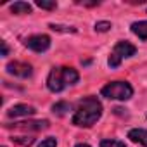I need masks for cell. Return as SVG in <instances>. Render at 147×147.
I'll use <instances>...</instances> for the list:
<instances>
[{
	"instance_id": "6da1fadb",
	"label": "cell",
	"mask_w": 147,
	"mask_h": 147,
	"mask_svg": "<svg viewBox=\"0 0 147 147\" xmlns=\"http://www.w3.org/2000/svg\"><path fill=\"white\" fill-rule=\"evenodd\" d=\"M100 116H102L100 100L97 97H85L76 106V111L73 114V125L82 128H90L99 121Z\"/></svg>"
},
{
	"instance_id": "7a4b0ae2",
	"label": "cell",
	"mask_w": 147,
	"mask_h": 147,
	"mask_svg": "<svg viewBox=\"0 0 147 147\" xmlns=\"http://www.w3.org/2000/svg\"><path fill=\"white\" fill-rule=\"evenodd\" d=\"M80 80V75L76 69L73 67H54L49 73V78H47V87L50 92H62L66 87L69 85H75Z\"/></svg>"
},
{
	"instance_id": "3957f363",
	"label": "cell",
	"mask_w": 147,
	"mask_h": 147,
	"mask_svg": "<svg viewBox=\"0 0 147 147\" xmlns=\"http://www.w3.org/2000/svg\"><path fill=\"white\" fill-rule=\"evenodd\" d=\"M102 97L113 100H128L133 95V88L128 82H111L100 90Z\"/></svg>"
},
{
	"instance_id": "277c9868",
	"label": "cell",
	"mask_w": 147,
	"mask_h": 147,
	"mask_svg": "<svg viewBox=\"0 0 147 147\" xmlns=\"http://www.w3.org/2000/svg\"><path fill=\"white\" fill-rule=\"evenodd\" d=\"M135 52H137L135 45H131L130 42L121 40V42H118V43L114 45V49H113V52H111V55H109L107 64H109L111 67H118L123 59H128V57L135 55Z\"/></svg>"
},
{
	"instance_id": "5b68a950",
	"label": "cell",
	"mask_w": 147,
	"mask_h": 147,
	"mask_svg": "<svg viewBox=\"0 0 147 147\" xmlns=\"http://www.w3.org/2000/svg\"><path fill=\"white\" fill-rule=\"evenodd\" d=\"M24 45L33 52H45L50 47V38L47 35H33L24 40Z\"/></svg>"
},
{
	"instance_id": "8992f818",
	"label": "cell",
	"mask_w": 147,
	"mask_h": 147,
	"mask_svg": "<svg viewBox=\"0 0 147 147\" xmlns=\"http://www.w3.org/2000/svg\"><path fill=\"white\" fill-rule=\"evenodd\" d=\"M5 69H7V73H11V75H14V76H19V78H28V76H31V73H33L30 64L19 62V61L9 62Z\"/></svg>"
},
{
	"instance_id": "52a82bcc",
	"label": "cell",
	"mask_w": 147,
	"mask_h": 147,
	"mask_svg": "<svg viewBox=\"0 0 147 147\" xmlns=\"http://www.w3.org/2000/svg\"><path fill=\"white\" fill-rule=\"evenodd\" d=\"M7 128H14V130H45L49 128V121L47 119H38V121H21V123H12V125H5Z\"/></svg>"
},
{
	"instance_id": "ba28073f",
	"label": "cell",
	"mask_w": 147,
	"mask_h": 147,
	"mask_svg": "<svg viewBox=\"0 0 147 147\" xmlns=\"http://www.w3.org/2000/svg\"><path fill=\"white\" fill-rule=\"evenodd\" d=\"M36 113V109L33 106H28V104H18V106H12L9 111H7V116L9 118H19V116H33Z\"/></svg>"
},
{
	"instance_id": "9c48e42d",
	"label": "cell",
	"mask_w": 147,
	"mask_h": 147,
	"mask_svg": "<svg viewBox=\"0 0 147 147\" xmlns=\"http://www.w3.org/2000/svg\"><path fill=\"white\" fill-rule=\"evenodd\" d=\"M128 138L135 144H140V145H145L147 147V130L144 128H133L128 131Z\"/></svg>"
},
{
	"instance_id": "30bf717a",
	"label": "cell",
	"mask_w": 147,
	"mask_h": 147,
	"mask_svg": "<svg viewBox=\"0 0 147 147\" xmlns=\"http://www.w3.org/2000/svg\"><path fill=\"white\" fill-rule=\"evenodd\" d=\"M131 33L140 40H147V21H137L131 24Z\"/></svg>"
},
{
	"instance_id": "8fae6325",
	"label": "cell",
	"mask_w": 147,
	"mask_h": 147,
	"mask_svg": "<svg viewBox=\"0 0 147 147\" xmlns=\"http://www.w3.org/2000/svg\"><path fill=\"white\" fill-rule=\"evenodd\" d=\"M11 11L14 14H31V5L28 2H14L11 5Z\"/></svg>"
},
{
	"instance_id": "7c38bea8",
	"label": "cell",
	"mask_w": 147,
	"mask_h": 147,
	"mask_svg": "<svg viewBox=\"0 0 147 147\" xmlns=\"http://www.w3.org/2000/svg\"><path fill=\"white\" fill-rule=\"evenodd\" d=\"M69 109H71V104H67V102H59V104H54V107H52V111L55 114H66Z\"/></svg>"
},
{
	"instance_id": "4fadbf2b",
	"label": "cell",
	"mask_w": 147,
	"mask_h": 147,
	"mask_svg": "<svg viewBox=\"0 0 147 147\" xmlns=\"http://www.w3.org/2000/svg\"><path fill=\"white\" fill-rule=\"evenodd\" d=\"M100 147H126L125 142L121 140H111V138H106L100 142Z\"/></svg>"
},
{
	"instance_id": "5bb4252c",
	"label": "cell",
	"mask_w": 147,
	"mask_h": 147,
	"mask_svg": "<svg viewBox=\"0 0 147 147\" xmlns=\"http://www.w3.org/2000/svg\"><path fill=\"white\" fill-rule=\"evenodd\" d=\"M11 140L16 142V144H21V145H31V144L35 142L33 137H12Z\"/></svg>"
},
{
	"instance_id": "9a60e30c",
	"label": "cell",
	"mask_w": 147,
	"mask_h": 147,
	"mask_svg": "<svg viewBox=\"0 0 147 147\" xmlns=\"http://www.w3.org/2000/svg\"><path fill=\"white\" fill-rule=\"evenodd\" d=\"M36 5H38L40 9H47V11H52V9H55V7H57V4H55V2H47V0H38Z\"/></svg>"
},
{
	"instance_id": "2e32d148",
	"label": "cell",
	"mask_w": 147,
	"mask_h": 147,
	"mask_svg": "<svg viewBox=\"0 0 147 147\" xmlns=\"http://www.w3.org/2000/svg\"><path fill=\"white\" fill-rule=\"evenodd\" d=\"M111 28H113V24L107 23V21H99V23H95V31H107V30H111Z\"/></svg>"
},
{
	"instance_id": "e0dca14e",
	"label": "cell",
	"mask_w": 147,
	"mask_h": 147,
	"mask_svg": "<svg viewBox=\"0 0 147 147\" xmlns=\"http://www.w3.org/2000/svg\"><path fill=\"white\" fill-rule=\"evenodd\" d=\"M50 28L54 31H66V33H75L76 30L71 28V26H61V24H50Z\"/></svg>"
},
{
	"instance_id": "ac0fdd59",
	"label": "cell",
	"mask_w": 147,
	"mask_h": 147,
	"mask_svg": "<svg viewBox=\"0 0 147 147\" xmlns=\"http://www.w3.org/2000/svg\"><path fill=\"white\" fill-rule=\"evenodd\" d=\"M38 147H57V140L54 137H47L45 140H42V144Z\"/></svg>"
},
{
	"instance_id": "d6986e66",
	"label": "cell",
	"mask_w": 147,
	"mask_h": 147,
	"mask_svg": "<svg viewBox=\"0 0 147 147\" xmlns=\"http://www.w3.org/2000/svg\"><path fill=\"white\" fill-rule=\"evenodd\" d=\"M7 54H9V47L5 42H2V55H7Z\"/></svg>"
},
{
	"instance_id": "ffe728a7",
	"label": "cell",
	"mask_w": 147,
	"mask_h": 147,
	"mask_svg": "<svg viewBox=\"0 0 147 147\" xmlns=\"http://www.w3.org/2000/svg\"><path fill=\"white\" fill-rule=\"evenodd\" d=\"M76 147H90V145H87V144H78Z\"/></svg>"
}]
</instances>
